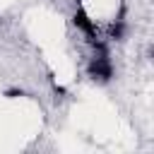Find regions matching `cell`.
<instances>
[{
	"instance_id": "obj_1",
	"label": "cell",
	"mask_w": 154,
	"mask_h": 154,
	"mask_svg": "<svg viewBox=\"0 0 154 154\" xmlns=\"http://www.w3.org/2000/svg\"><path fill=\"white\" fill-rule=\"evenodd\" d=\"M75 24L84 31V34H89V36H96V24L87 17V12H82V10H77L75 12Z\"/></svg>"
},
{
	"instance_id": "obj_2",
	"label": "cell",
	"mask_w": 154,
	"mask_h": 154,
	"mask_svg": "<svg viewBox=\"0 0 154 154\" xmlns=\"http://www.w3.org/2000/svg\"><path fill=\"white\" fill-rule=\"evenodd\" d=\"M91 75H94V77H99V79L111 77V65L106 63V58H96V60L91 63Z\"/></svg>"
}]
</instances>
